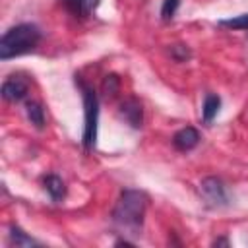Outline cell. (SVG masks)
Here are the masks:
<instances>
[{"label": "cell", "mask_w": 248, "mask_h": 248, "mask_svg": "<svg viewBox=\"0 0 248 248\" xmlns=\"http://www.w3.org/2000/svg\"><path fill=\"white\" fill-rule=\"evenodd\" d=\"M25 112H27V118L31 120V124H33L37 130H43V128H45V108L41 107V103L29 101V103L25 105Z\"/></svg>", "instance_id": "8fae6325"}, {"label": "cell", "mask_w": 248, "mask_h": 248, "mask_svg": "<svg viewBox=\"0 0 248 248\" xmlns=\"http://www.w3.org/2000/svg\"><path fill=\"white\" fill-rule=\"evenodd\" d=\"M41 43V29L33 23H19L10 27L0 39V58L10 60L31 52Z\"/></svg>", "instance_id": "7a4b0ae2"}, {"label": "cell", "mask_w": 248, "mask_h": 248, "mask_svg": "<svg viewBox=\"0 0 248 248\" xmlns=\"http://www.w3.org/2000/svg\"><path fill=\"white\" fill-rule=\"evenodd\" d=\"M147 209V196L141 190H124L112 209V221L130 234H140L143 215Z\"/></svg>", "instance_id": "6da1fadb"}, {"label": "cell", "mask_w": 248, "mask_h": 248, "mask_svg": "<svg viewBox=\"0 0 248 248\" xmlns=\"http://www.w3.org/2000/svg\"><path fill=\"white\" fill-rule=\"evenodd\" d=\"M43 186H45V190H46V194L50 196L52 202L64 200V196H66V184H64V180L58 174H46L43 178Z\"/></svg>", "instance_id": "9c48e42d"}, {"label": "cell", "mask_w": 248, "mask_h": 248, "mask_svg": "<svg viewBox=\"0 0 248 248\" xmlns=\"http://www.w3.org/2000/svg\"><path fill=\"white\" fill-rule=\"evenodd\" d=\"M221 27H229V29H238V31H248V14H240L229 19H221L219 21Z\"/></svg>", "instance_id": "4fadbf2b"}, {"label": "cell", "mask_w": 248, "mask_h": 248, "mask_svg": "<svg viewBox=\"0 0 248 248\" xmlns=\"http://www.w3.org/2000/svg\"><path fill=\"white\" fill-rule=\"evenodd\" d=\"M10 240H12V244H16V246H19V248H27V246H37V244H39L35 238H31L27 232H23V231H21L19 227H16V225L10 227Z\"/></svg>", "instance_id": "7c38bea8"}, {"label": "cell", "mask_w": 248, "mask_h": 248, "mask_svg": "<svg viewBox=\"0 0 248 248\" xmlns=\"http://www.w3.org/2000/svg\"><path fill=\"white\" fill-rule=\"evenodd\" d=\"M76 83L79 85L81 91V101H83V134H81V143L85 151H93L97 145V128H99V99L97 93L91 85H87L83 79H78Z\"/></svg>", "instance_id": "3957f363"}, {"label": "cell", "mask_w": 248, "mask_h": 248, "mask_svg": "<svg viewBox=\"0 0 248 248\" xmlns=\"http://www.w3.org/2000/svg\"><path fill=\"white\" fill-rule=\"evenodd\" d=\"M178 6H180V0H163V6H161V17H163L165 21L172 19L174 14H176V10H178Z\"/></svg>", "instance_id": "9a60e30c"}, {"label": "cell", "mask_w": 248, "mask_h": 248, "mask_svg": "<svg viewBox=\"0 0 248 248\" xmlns=\"http://www.w3.org/2000/svg\"><path fill=\"white\" fill-rule=\"evenodd\" d=\"M219 244L229 246V240H227V238H219V240H215V242H213V246H219Z\"/></svg>", "instance_id": "2e32d148"}, {"label": "cell", "mask_w": 248, "mask_h": 248, "mask_svg": "<svg viewBox=\"0 0 248 248\" xmlns=\"http://www.w3.org/2000/svg\"><path fill=\"white\" fill-rule=\"evenodd\" d=\"M27 93H29V83L21 76H10L2 83V97L8 103H19L27 97Z\"/></svg>", "instance_id": "5b68a950"}, {"label": "cell", "mask_w": 248, "mask_h": 248, "mask_svg": "<svg viewBox=\"0 0 248 248\" xmlns=\"http://www.w3.org/2000/svg\"><path fill=\"white\" fill-rule=\"evenodd\" d=\"M120 116L124 118V122H128L132 128H141L143 124V108L141 103L136 97H128L120 103Z\"/></svg>", "instance_id": "8992f818"}, {"label": "cell", "mask_w": 248, "mask_h": 248, "mask_svg": "<svg viewBox=\"0 0 248 248\" xmlns=\"http://www.w3.org/2000/svg\"><path fill=\"white\" fill-rule=\"evenodd\" d=\"M200 143V132L194 126H186L180 128L174 136H172V145L178 151H190Z\"/></svg>", "instance_id": "52a82bcc"}, {"label": "cell", "mask_w": 248, "mask_h": 248, "mask_svg": "<svg viewBox=\"0 0 248 248\" xmlns=\"http://www.w3.org/2000/svg\"><path fill=\"white\" fill-rule=\"evenodd\" d=\"M118 89H120V79H118L114 74L107 76L105 81H103V91H105V95H107V97H114V95L118 93Z\"/></svg>", "instance_id": "5bb4252c"}, {"label": "cell", "mask_w": 248, "mask_h": 248, "mask_svg": "<svg viewBox=\"0 0 248 248\" xmlns=\"http://www.w3.org/2000/svg\"><path fill=\"white\" fill-rule=\"evenodd\" d=\"M200 192L215 207H221V205H227L229 203L227 188L221 182V178H217V176H205L202 180V184H200Z\"/></svg>", "instance_id": "277c9868"}, {"label": "cell", "mask_w": 248, "mask_h": 248, "mask_svg": "<svg viewBox=\"0 0 248 248\" xmlns=\"http://www.w3.org/2000/svg\"><path fill=\"white\" fill-rule=\"evenodd\" d=\"M60 2L74 17H79V19L89 17L101 4V0H60Z\"/></svg>", "instance_id": "ba28073f"}, {"label": "cell", "mask_w": 248, "mask_h": 248, "mask_svg": "<svg viewBox=\"0 0 248 248\" xmlns=\"http://www.w3.org/2000/svg\"><path fill=\"white\" fill-rule=\"evenodd\" d=\"M219 107H221V99H219V95H215V93H207L205 99H203V107H202V120H203L205 124H211L213 118H215L217 112H219Z\"/></svg>", "instance_id": "30bf717a"}]
</instances>
